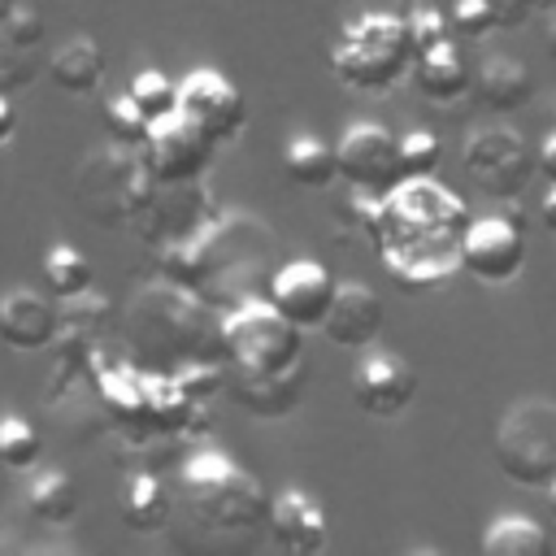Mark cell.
Returning <instances> with one entry per match:
<instances>
[{
    "instance_id": "obj_1",
    "label": "cell",
    "mask_w": 556,
    "mask_h": 556,
    "mask_svg": "<svg viewBox=\"0 0 556 556\" xmlns=\"http://www.w3.org/2000/svg\"><path fill=\"white\" fill-rule=\"evenodd\" d=\"M156 274L200 291L217 313L269 300L278 274V235L256 213H213L191 239L156 248Z\"/></svg>"
},
{
    "instance_id": "obj_2",
    "label": "cell",
    "mask_w": 556,
    "mask_h": 556,
    "mask_svg": "<svg viewBox=\"0 0 556 556\" xmlns=\"http://www.w3.org/2000/svg\"><path fill=\"white\" fill-rule=\"evenodd\" d=\"M469 230V208L456 191L430 178H404L382 200L378 261L400 291L443 287L460 269V243Z\"/></svg>"
},
{
    "instance_id": "obj_3",
    "label": "cell",
    "mask_w": 556,
    "mask_h": 556,
    "mask_svg": "<svg viewBox=\"0 0 556 556\" xmlns=\"http://www.w3.org/2000/svg\"><path fill=\"white\" fill-rule=\"evenodd\" d=\"M213 313L217 308L200 291L156 274L122 308L117 334H122V348L135 365H143L152 374H178L195 361H222L226 356L222 317H213Z\"/></svg>"
},
{
    "instance_id": "obj_4",
    "label": "cell",
    "mask_w": 556,
    "mask_h": 556,
    "mask_svg": "<svg viewBox=\"0 0 556 556\" xmlns=\"http://www.w3.org/2000/svg\"><path fill=\"white\" fill-rule=\"evenodd\" d=\"M178 504L191 517V526H200V530L256 534V526L269 521L274 500L222 447H195L178 465Z\"/></svg>"
},
{
    "instance_id": "obj_5",
    "label": "cell",
    "mask_w": 556,
    "mask_h": 556,
    "mask_svg": "<svg viewBox=\"0 0 556 556\" xmlns=\"http://www.w3.org/2000/svg\"><path fill=\"white\" fill-rule=\"evenodd\" d=\"M156 195V174L143 161V148H96L74 174V204L91 226H135L148 200Z\"/></svg>"
},
{
    "instance_id": "obj_6",
    "label": "cell",
    "mask_w": 556,
    "mask_h": 556,
    "mask_svg": "<svg viewBox=\"0 0 556 556\" xmlns=\"http://www.w3.org/2000/svg\"><path fill=\"white\" fill-rule=\"evenodd\" d=\"M417 61L408 22L400 13H356L330 48V70L352 91H387Z\"/></svg>"
},
{
    "instance_id": "obj_7",
    "label": "cell",
    "mask_w": 556,
    "mask_h": 556,
    "mask_svg": "<svg viewBox=\"0 0 556 556\" xmlns=\"http://www.w3.org/2000/svg\"><path fill=\"white\" fill-rule=\"evenodd\" d=\"M491 456L508 482L552 486L556 482V400L547 395L513 400L495 421Z\"/></svg>"
},
{
    "instance_id": "obj_8",
    "label": "cell",
    "mask_w": 556,
    "mask_h": 556,
    "mask_svg": "<svg viewBox=\"0 0 556 556\" xmlns=\"http://www.w3.org/2000/svg\"><path fill=\"white\" fill-rule=\"evenodd\" d=\"M222 343L230 369L274 374L300 365V326L269 300H248L222 313Z\"/></svg>"
},
{
    "instance_id": "obj_9",
    "label": "cell",
    "mask_w": 556,
    "mask_h": 556,
    "mask_svg": "<svg viewBox=\"0 0 556 556\" xmlns=\"http://www.w3.org/2000/svg\"><path fill=\"white\" fill-rule=\"evenodd\" d=\"M460 161H465V174L478 182V191H486L495 200H513L534 178L539 148H530L513 126H486V130L469 135Z\"/></svg>"
},
{
    "instance_id": "obj_10",
    "label": "cell",
    "mask_w": 556,
    "mask_h": 556,
    "mask_svg": "<svg viewBox=\"0 0 556 556\" xmlns=\"http://www.w3.org/2000/svg\"><path fill=\"white\" fill-rule=\"evenodd\" d=\"M339 178L361 191L387 195L404 182L400 169V139L382 122H352L339 139Z\"/></svg>"
},
{
    "instance_id": "obj_11",
    "label": "cell",
    "mask_w": 556,
    "mask_h": 556,
    "mask_svg": "<svg viewBox=\"0 0 556 556\" xmlns=\"http://www.w3.org/2000/svg\"><path fill=\"white\" fill-rule=\"evenodd\" d=\"M213 148H217L213 135H204L195 122L174 113L152 126L143 143V161L156 174V182H200L213 165Z\"/></svg>"
},
{
    "instance_id": "obj_12",
    "label": "cell",
    "mask_w": 556,
    "mask_h": 556,
    "mask_svg": "<svg viewBox=\"0 0 556 556\" xmlns=\"http://www.w3.org/2000/svg\"><path fill=\"white\" fill-rule=\"evenodd\" d=\"M178 113L187 122H195L204 135H213L217 143L235 139L248 126V104L243 91L222 74V70H191L178 83Z\"/></svg>"
},
{
    "instance_id": "obj_13",
    "label": "cell",
    "mask_w": 556,
    "mask_h": 556,
    "mask_svg": "<svg viewBox=\"0 0 556 556\" xmlns=\"http://www.w3.org/2000/svg\"><path fill=\"white\" fill-rule=\"evenodd\" d=\"M526 265V235L513 217H478L460 243V269L478 282H508Z\"/></svg>"
},
{
    "instance_id": "obj_14",
    "label": "cell",
    "mask_w": 556,
    "mask_h": 556,
    "mask_svg": "<svg viewBox=\"0 0 556 556\" xmlns=\"http://www.w3.org/2000/svg\"><path fill=\"white\" fill-rule=\"evenodd\" d=\"M208 217L213 213H208V195L200 182H156V195L148 200V208L139 213L130 230L148 239L152 248H165V243L191 239Z\"/></svg>"
},
{
    "instance_id": "obj_15",
    "label": "cell",
    "mask_w": 556,
    "mask_h": 556,
    "mask_svg": "<svg viewBox=\"0 0 556 556\" xmlns=\"http://www.w3.org/2000/svg\"><path fill=\"white\" fill-rule=\"evenodd\" d=\"M417 395V369L400 352H365L352 369V400L369 417H395Z\"/></svg>"
},
{
    "instance_id": "obj_16",
    "label": "cell",
    "mask_w": 556,
    "mask_h": 556,
    "mask_svg": "<svg viewBox=\"0 0 556 556\" xmlns=\"http://www.w3.org/2000/svg\"><path fill=\"white\" fill-rule=\"evenodd\" d=\"M339 291V278L321 265V261H282L274 282H269V304H278L300 330H321L326 313H330V300Z\"/></svg>"
},
{
    "instance_id": "obj_17",
    "label": "cell",
    "mask_w": 556,
    "mask_h": 556,
    "mask_svg": "<svg viewBox=\"0 0 556 556\" xmlns=\"http://www.w3.org/2000/svg\"><path fill=\"white\" fill-rule=\"evenodd\" d=\"M269 534H274V543H278L282 552H291V556H313V552L326 547L330 521H326V508H321L308 491L287 486V491H278L274 504H269Z\"/></svg>"
},
{
    "instance_id": "obj_18",
    "label": "cell",
    "mask_w": 556,
    "mask_h": 556,
    "mask_svg": "<svg viewBox=\"0 0 556 556\" xmlns=\"http://www.w3.org/2000/svg\"><path fill=\"white\" fill-rule=\"evenodd\" d=\"M304 378L308 365H291V369H274V374H252V369H230V395L239 408H248L261 421L287 417L300 400H304Z\"/></svg>"
},
{
    "instance_id": "obj_19",
    "label": "cell",
    "mask_w": 556,
    "mask_h": 556,
    "mask_svg": "<svg viewBox=\"0 0 556 556\" xmlns=\"http://www.w3.org/2000/svg\"><path fill=\"white\" fill-rule=\"evenodd\" d=\"M321 334L334 348H369L382 334V300L365 282H339Z\"/></svg>"
},
{
    "instance_id": "obj_20",
    "label": "cell",
    "mask_w": 556,
    "mask_h": 556,
    "mask_svg": "<svg viewBox=\"0 0 556 556\" xmlns=\"http://www.w3.org/2000/svg\"><path fill=\"white\" fill-rule=\"evenodd\" d=\"M0 334L13 352H35V348H52L61 334V308H52V300L13 287L0 300Z\"/></svg>"
},
{
    "instance_id": "obj_21",
    "label": "cell",
    "mask_w": 556,
    "mask_h": 556,
    "mask_svg": "<svg viewBox=\"0 0 556 556\" xmlns=\"http://www.w3.org/2000/svg\"><path fill=\"white\" fill-rule=\"evenodd\" d=\"M473 91H478V100H482L486 109H495V113H513V109H521V104L534 96V74H530L526 61L495 52V56H486V61L478 65V74H473Z\"/></svg>"
},
{
    "instance_id": "obj_22",
    "label": "cell",
    "mask_w": 556,
    "mask_h": 556,
    "mask_svg": "<svg viewBox=\"0 0 556 556\" xmlns=\"http://www.w3.org/2000/svg\"><path fill=\"white\" fill-rule=\"evenodd\" d=\"M122 521L135 534H161L174 521V495L156 473H130L122 491Z\"/></svg>"
},
{
    "instance_id": "obj_23",
    "label": "cell",
    "mask_w": 556,
    "mask_h": 556,
    "mask_svg": "<svg viewBox=\"0 0 556 556\" xmlns=\"http://www.w3.org/2000/svg\"><path fill=\"white\" fill-rule=\"evenodd\" d=\"M100 74H104V56H100V43H96L91 35L65 39V43L52 52V61H48V78H52L61 91H70V96L96 91Z\"/></svg>"
},
{
    "instance_id": "obj_24",
    "label": "cell",
    "mask_w": 556,
    "mask_h": 556,
    "mask_svg": "<svg viewBox=\"0 0 556 556\" xmlns=\"http://www.w3.org/2000/svg\"><path fill=\"white\" fill-rule=\"evenodd\" d=\"M282 174L295 187H330L339 178V143H326L317 135H291V143L282 148Z\"/></svg>"
},
{
    "instance_id": "obj_25",
    "label": "cell",
    "mask_w": 556,
    "mask_h": 556,
    "mask_svg": "<svg viewBox=\"0 0 556 556\" xmlns=\"http://www.w3.org/2000/svg\"><path fill=\"white\" fill-rule=\"evenodd\" d=\"M413 78H417V91L426 100H456V96L469 91V65H465V56H460V48L452 39L430 48V52H421Z\"/></svg>"
},
{
    "instance_id": "obj_26",
    "label": "cell",
    "mask_w": 556,
    "mask_h": 556,
    "mask_svg": "<svg viewBox=\"0 0 556 556\" xmlns=\"http://www.w3.org/2000/svg\"><path fill=\"white\" fill-rule=\"evenodd\" d=\"M26 508L43 526H70L78 513V486L65 469H43L26 486Z\"/></svg>"
},
{
    "instance_id": "obj_27",
    "label": "cell",
    "mask_w": 556,
    "mask_h": 556,
    "mask_svg": "<svg viewBox=\"0 0 556 556\" xmlns=\"http://www.w3.org/2000/svg\"><path fill=\"white\" fill-rule=\"evenodd\" d=\"M482 552H491V556H543V552H552V534L530 517L504 513L486 526Z\"/></svg>"
},
{
    "instance_id": "obj_28",
    "label": "cell",
    "mask_w": 556,
    "mask_h": 556,
    "mask_svg": "<svg viewBox=\"0 0 556 556\" xmlns=\"http://www.w3.org/2000/svg\"><path fill=\"white\" fill-rule=\"evenodd\" d=\"M39 274H43L48 295H56V300H74V295L91 291V261H87L78 248H70V243L48 248Z\"/></svg>"
},
{
    "instance_id": "obj_29",
    "label": "cell",
    "mask_w": 556,
    "mask_h": 556,
    "mask_svg": "<svg viewBox=\"0 0 556 556\" xmlns=\"http://www.w3.org/2000/svg\"><path fill=\"white\" fill-rule=\"evenodd\" d=\"M126 91L135 96V104L143 109V117H148L152 126L178 113V87H174L161 70H139V74L130 78V87H126Z\"/></svg>"
},
{
    "instance_id": "obj_30",
    "label": "cell",
    "mask_w": 556,
    "mask_h": 556,
    "mask_svg": "<svg viewBox=\"0 0 556 556\" xmlns=\"http://www.w3.org/2000/svg\"><path fill=\"white\" fill-rule=\"evenodd\" d=\"M104 130L113 143H126V148H143L148 135H152V122L143 117V109L135 104V96H113L109 109H104Z\"/></svg>"
},
{
    "instance_id": "obj_31",
    "label": "cell",
    "mask_w": 556,
    "mask_h": 556,
    "mask_svg": "<svg viewBox=\"0 0 556 556\" xmlns=\"http://www.w3.org/2000/svg\"><path fill=\"white\" fill-rule=\"evenodd\" d=\"M39 452H43V443H39L35 426L22 413H9L4 426H0V460L9 469H35Z\"/></svg>"
},
{
    "instance_id": "obj_32",
    "label": "cell",
    "mask_w": 556,
    "mask_h": 556,
    "mask_svg": "<svg viewBox=\"0 0 556 556\" xmlns=\"http://www.w3.org/2000/svg\"><path fill=\"white\" fill-rule=\"evenodd\" d=\"M443 161V143L434 130H408L400 135V169L404 178H430Z\"/></svg>"
},
{
    "instance_id": "obj_33",
    "label": "cell",
    "mask_w": 556,
    "mask_h": 556,
    "mask_svg": "<svg viewBox=\"0 0 556 556\" xmlns=\"http://www.w3.org/2000/svg\"><path fill=\"white\" fill-rule=\"evenodd\" d=\"M0 39L9 52H35L43 43V17L30 9V4H9L4 9V22H0Z\"/></svg>"
},
{
    "instance_id": "obj_34",
    "label": "cell",
    "mask_w": 556,
    "mask_h": 556,
    "mask_svg": "<svg viewBox=\"0 0 556 556\" xmlns=\"http://www.w3.org/2000/svg\"><path fill=\"white\" fill-rule=\"evenodd\" d=\"M404 22H408V35H413V52H417V56L452 39V35H447V17H443L434 4H413V9L404 13Z\"/></svg>"
},
{
    "instance_id": "obj_35",
    "label": "cell",
    "mask_w": 556,
    "mask_h": 556,
    "mask_svg": "<svg viewBox=\"0 0 556 556\" xmlns=\"http://www.w3.org/2000/svg\"><path fill=\"white\" fill-rule=\"evenodd\" d=\"M495 9L486 0H456L452 4V30L465 39H482L486 30H495Z\"/></svg>"
},
{
    "instance_id": "obj_36",
    "label": "cell",
    "mask_w": 556,
    "mask_h": 556,
    "mask_svg": "<svg viewBox=\"0 0 556 556\" xmlns=\"http://www.w3.org/2000/svg\"><path fill=\"white\" fill-rule=\"evenodd\" d=\"M486 4L495 9V22L513 30V26L530 22V13H534V4H539V0H486Z\"/></svg>"
},
{
    "instance_id": "obj_37",
    "label": "cell",
    "mask_w": 556,
    "mask_h": 556,
    "mask_svg": "<svg viewBox=\"0 0 556 556\" xmlns=\"http://www.w3.org/2000/svg\"><path fill=\"white\" fill-rule=\"evenodd\" d=\"M539 169L556 182V130H547V135H543V143H539Z\"/></svg>"
},
{
    "instance_id": "obj_38",
    "label": "cell",
    "mask_w": 556,
    "mask_h": 556,
    "mask_svg": "<svg viewBox=\"0 0 556 556\" xmlns=\"http://www.w3.org/2000/svg\"><path fill=\"white\" fill-rule=\"evenodd\" d=\"M13 130H17V109L0 100V139H13Z\"/></svg>"
},
{
    "instance_id": "obj_39",
    "label": "cell",
    "mask_w": 556,
    "mask_h": 556,
    "mask_svg": "<svg viewBox=\"0 0 556 556\" xmlns=\"http://www.w3.org/2000/svg\"><path fill=\"white\" fill-rule=\"evenodd\" d=\"M539 213H543V226L556 235V182H552V191L543 195V204H539Z\"/></svg>"
},
{
    "instance_id": "obj_40",
    "label": "cell",
    "mask_w": 556,
    "mask_h": 556,
    "mask_svg": "<svg viewBox=\"0 0 556 556\" xmlns=\"http://www.w3.org/2000/svg\"><path fill=\"white\" fill-rule=\"evenodd\" d=\"M547 48H552V56H556V17H552V30H547Z\"/></svg>"
},
{
    "instance_id": "obj_41",
    "label": "cell",
    "mask_w": 556,
    "mask_h": 556,
    "mask_svg": "<svg viewBox=\"0 0 556 556\" xmlns=\"http://www.w3.org/2000/svg\"><path fill=\"white\" fill-rule=\"evenodd\" d=\"M547 504H552V517H556V482L547 486Z\"/></svg>"
}]
</instances>
